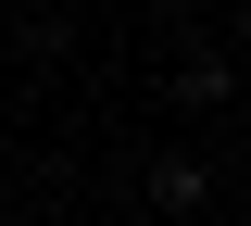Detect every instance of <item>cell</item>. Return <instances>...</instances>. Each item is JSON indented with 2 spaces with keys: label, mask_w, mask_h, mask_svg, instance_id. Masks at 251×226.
Segmentation results:
<instances>
[{
  "label": "cell",
  "mask_w": 251,
  "mask_h": 226,
  "mask_svg": "<svg viewBox=\"0 0 251 226\" xmlns=\"http://www.w3.org/2000/svg\"><path fill=\"white\" fill-rule=\"evenodd\" d=\"M38 226H63V214H38Z\"/></svg>",
  "instance_id": "6da1fadb"
}]
</instances>
